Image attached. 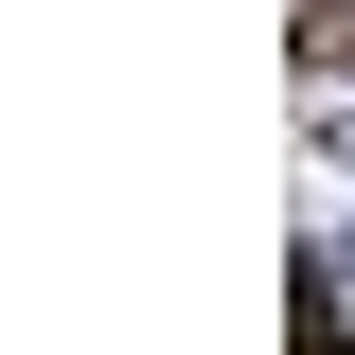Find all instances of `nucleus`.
Listing matches in <instances>:
<instances>
[{"label":"nucleus","mask_w":355,"mask_h":355,"mask_svg":"<svg viewBox=\"0 0 355 355\" xmlns=\"http://www.w3.org/2000/svg\"><path fill=\"white\" fill-rule=\"evenodd\" d=\"M320 36H355V0H320Z\"/></svg>","instance_id":"nucleus-1"}]
</instances>
